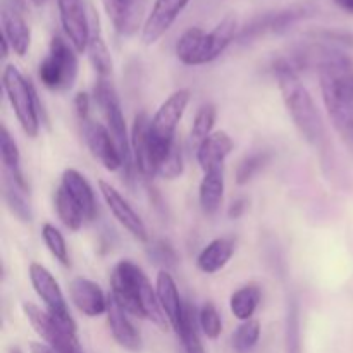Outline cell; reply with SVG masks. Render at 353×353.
<instances>
[{"instance_id":"obj_1","label":"cell","mask_w":353,"mask_h":353,"mask_svg":"<svg viewBox=\"0 0 353 353\" xmlns=\"http://www.w3.org/2000/svg\"><path fill=\"white\" fill-rule=\"evenodd\" d=\"M317 72L327 116L353 152V59L331 47Z\"/></svg>"},{"instance_id":"obj_2","label":"cell","mask_w":353,"mask_h":353,"mask_svg":"<svg viewBox=\"0 0 353 353\" xmlns=\"http://www.w3.org/2000/svg\"><path fill=\"white\" fill-rule=\"evenodd\" d=\"M110 296L114 302L137 319H147L168 330L169 321L162 312L157 292L140 265L131 261H121L110 274Z\"/></svg>"},{"instance_id":"obj_3","label":"cell","mask_w":353,"mask_h":353,"mask_svg":"<svg viewBox=\"0 0 353 353\" xmlns=\"http://www.w3.org/2000/svg\"><path fill=\"white\" fill-rule=\"evenodd\" d=\"M272 72L278 81L286 110L292 116L296 130L310 145H314L316 148H323L326 143L323 117H321V112L317 110L309 90L300 81L295 65L288 57H281L272 64Z\"/></svg>"},{"instance_id":"obj_4","label":"cell","mask_w":353,"mask_h":353,"mask_svg":"<svg viewBox=\"0 0 353 353\" xmlns=\"http://www.w3.org/2000/svg\"><path fill=\"white\" fill-rule=\"evenodd\" d=\"M93 99L105 119V126L109 128L110 134L119 147L121 155L124 159V176H126L128 183H131L133 171H137L133 162V152H131V134L128 133L119 95L109 78H99L95 88H93Z\"/></svg>"},{"instance_id":"obj_5","label":"cell","mask_w":353,"mask_h":353,"mask_svg":"<svg viewBox=\"0 0 353 353\" xmlns=\"http://www.w3.org/2000/svg\"><path fill=\"white\" fill-rule=\"evenodd\" d=\"M2 85L7 93L10 107L28 137L34 138L40 131V100L30 79L14 64L6 65L2 74Z\"/></svg>"},{"instance_id":"obj_6","label":"cell","mask_w":353,"mask_h":353,"mask_svg":"<svg viewBox=\"0 0 353 353\" xmlns=\"http://www.w3.org/2000/svg\"><path fill=\"white\" fill-rule=\"evenodd\" d=\"M71 41L62 37H54L48 47V54L38 68V78L45 88L52 92H68L74 86L78 78V55Z\"/></svg>"},{"instance_id":"obj_7","label":"cell","mask_w":353,"mask_h":353,"mask_svg":"<svg viewBox=\"0 0 353 353\" xmlns=\"http://www.w3.org/2000/svg\"><path fill=\"white\" fill-rule=\"evenodd\" d=\"M190 99H192L190 90H178L159 107L155 116L150 119V134L152 141H154L157 168L162 159L171 150L172 145L176 143V128L185 116Z\"/></svg>"},{"instance_id":"obj_8","label":"cell","mask_w":353,"mask_h":353,"mask_svg":"<svg viewBox=\"0 0 353 353\" xmlns=\"http://www.w3.org/2000/svg\"><path fill=\"white\" fill-rule=\"evenodd\" d=\"M30 279L31 285H33L34 293H37L38 299L43 302L45 310H47L50 316H54L59 323L64 324V326L76 330V324L74 321H72L71 314H69L68 303H65L64 293H62L61 286H59L54 274H52L45 265L33 262V264L30 265Z\"/></svg>"},{"instance_id":"obj_9","label":"cell","mask_w":353,"mask_h":353,"mask_svg":"<svg viewBox=\"0 0 353 353\" xmlns=\"http://www.w3.org/2000/svg\"><path fill=\"white\" fill-rule=\"evenodd\" d=\"M79 124H81L83 138H85L93 157L107 171H119V169H124V159L121 155L116 140L110 134L109 128L105 124L99 123V121H93L92 117Z\"/></svg>"},{"instance_id":"obj_10","label":"cell","mask_w":353,"mask_h":353,"mask_svg":"<svg viewBox=\"0 0 353 353\" xmlns=\"http://www.w3.org/2000/svg\"><path fill=\"white\" fill-rule=\"evenodd\" d=\"M61 17L62 30L78 52H86L92 31V21L88 19L83 0H55Z\"/></svg>"},{"instance_id":"obj_11","label":"cell","mask_w":353,"mask_h":353,"mask_svg":"<svg viewBox=\"0 0 353 353\" xmlns=\"http://www.w3.org/2000/svg\"><path fill=\"white\" fill-rule=\"evenodd\" d=\"M131 152H133L137 172H140L147 179L157 176V162H155L154 141H152L150 134V119L145 112L134 117L133 128H131Z\"/></svg>"},{"instance_id":"obj_12","label":"cell","mask_w":353,"mask_h":353,"mask_svg":"<svg viewBox=\"0 0 353 353\" xmlns=\"http://www.w3.org/2000/svg\"><path fill=\"white\" fill-rule=\"evenodd\" d=\"M99 190L100 193H102L103 202L107 203V207H109L112 216L117 219V223H119L128 233L133 234L137 240L148 241L147 226H145L143 219L138 216L137 210L130 205V202H128L110 183L103 181V179L99 181Z\"/></svg>"},{"instance_id":"obj_13","label":"cell","mask_w":353,"mask_h":353,"mask_svg":"<svg viewBox=\"0 0 353 353\" xmlns=\"http://www.w3.org/2000/svg\"><path fill=\"white\" fill-rule=\"evenodd\" d=\"M188 3L190 0H155L141 28V41L145 45H154L161 40Z\"/></svg>"},{"instance_id":"obj_14","label":"cell","mask_w":353,"mask_h":353,"mask_svg":"<svg viewBox=\"0 0 353 353\" xmlns=\"http://www.w3.org/2000/svg\"><path fill=\"white\" fill-rule=\"evenodd\" d=\"M103 7L121 37H133L141 26L147 0H103Z\"/></svg>"},{"instance_id":"obj_15","label":"cell","mask_w":353,"mask_h":353,"mask_svg":"<svg viewBox=\"0 0 353 353\" xmlns=\"http://www.w3.org/2000/svg\"><path fill=\"white\" fill-rule=\"evenodd\" d=\"M155 292H157L159 303H161L162 312L165 314L169 321V326L176 331V334L181 333L183 324H185L186 303L179 296L178 286L171 272L161 269L155 279Z\"/></svg>"},{"instance_id":"obj_16","label":"cell","mask_w":353,"mask_h":353,"mask_svg":"<svg viewBox=\"0 0 353 353\" xmlns=\"http://www.w3.org/2000/svg\"><path fill=\"white\" fill-rule=\"evenodd\" d=\"M305 7H292V9L264 14L262 17L252 21L247 28H243L238 40H240V43H247V41L255 40V38L262 37L265 33H283L292 24H295L296 21L305 17Z\"/></svg>"},{"instance_id":"obj_17","label":"cell","mask_w":353,"mask_h":353,"mask_svg":"<svg viewBox=\"0 0 353 353\" xmlns=\"http://www.w3.org/2000/svg\"><path fill=\"white\" fill-rule=\"evenodd\" d=\"M69 295L76 309L86 317H100L107 314L109 299L95 281L86 278H74L69 283Z\"/></svg>"},{"instance_id":"obj_18","label":"cell","mask_w":353,"mask_h":353,"mask_svg":"<svg viewBox=\"0 0 353 353\" xmlns=\"http://www.w3.org/2000/svg\"><path fill=\"white\" fill-rule=\"evenodd\" d=\"M62 188L69 193L76 205L81 210L85 221H93L97 216V202L95 193L90 186L88 179L76 169H65L62 172Z\"/></svg>"},{"instance_id":"obj_19","label":"cell","mask_w":353,"mask_h":353,"mask_svg":"<svg viewBox=\"0 0 353 353\" xmlns=\"http://www.w3.org/2000/svg\"><path fill=\"white\" fill-rule=\"evenodd\" d=\"M107 323L112 333V338L117 341L119 347L128 352L141 350V336L130 321L128 314L114 302L112 296H109V309H107Z\"/></svg>"},{"instance_id":"obj_20","label":"cell","mask_w":353,"mask_h":353,"mask_svg":"<svg viewBox=\"0 0 353 353\" xmlns=\"http://www.w3.org/2000/svg\"><path fill=\"white\" fill-rule=\"evenodd\" d=\"M233 148L234 143L226 131H214L196 148V161L205 172L217 165H224V161L233 152Z\"/></svg>"},{"instance_id":"obj_21","label":"cell","mask_w":353,"mask_h":353,"mask_svg":"<svg viewBox=\"0 0 353 353\" xmlns=\"http://www.w3.org/2000/svg\"><path fill=\"white\" fill-rule=\"evenodd\" d=\"M2 34L9 40L10 48L17 55L23 57L26 54L31 43L30 26L24 21L21 10L7 3L2 7Z\"/></svg>"},{"instance_id":"obj_22","label":"cell","mask_w":353,"mask_h":353,"mask_svg":"<svg viewBox=\"0 0 353 353\" xmlns=\"http://www.w3.org/2000/svg\"><path fill=\"white\" fill-rule=\"evenodd\" d=\"M224 199V165L209 169L203 172L199 188V202L203 214L212 216L219 210Z\"/></svg>"},{"instance_id":"obj_23","label":"cell","mask_w":353,"mask_h":353,"mask_svg":"<svg viewBox=\"0 0 353 353\" xmlns=\"http://www.w3.org/2000/svg\"><path fill=\"white\" fill-rule=\"evenodd\" d=\"M238 21L234 16H226L212 31L205 34V47H203V65L216 61L236 38Z\"/></svg>"},{"instance_id":"obj_24","label":"cell","mask_w":353,"mask_h":353,"mask_svg":"<svg viewBox=\"0 0 353 353\" xmlns=\"http://www.w3.org/2000/svg\"><path fill=\"white\" fill-rule=\"evenodd\" d=\"M233 254L234 241L231 238H216L200 252L196 265L205 274H216L231 261Z\"/></svg>"},{"instance_id":"obj_25","label":"cell","mask_w":353,"mask_h":353,"mask_svg":"<svg viewBox=\"0 0 353 353\" xmlns=\"http://www.w3.org/2000/svg\"><path fill=\"white\" fill-rule=\"evenodd\" d=\"M92 31H90L88 47H86L88 59L99 78H110V74H112V57H110L109 47H107L102 31H100L99 19L97 17H92Z\"/></svg>"},{"instance_id":"obj_26","label":"cell","mask_w":353,"mask_h":353,"mask_svg":"<svg viewBox=\"0 0 353 353\" xmlns=\"http://www.w3.org/2000/svg\"><path fill=\"white\" fill-rule=\"evenodd\" d=\"M205 31L200 28H190L179 37L176 43V55L185 65H203V47Z\"/></svg>"},{"instance_id":"obj_27","label":"cell","mask_w":353,"mask_h":353,"mask_svg":"<svg viewBox=\"0 0 353 353\" xmlns=\"http://www.w3.org/2000/svg\"><path fill=\"white\" fill-rule=\"evenodd\" d=\"M0 155H2L3 174L9 176L10 179H14L21 188L28 190L24 176L23 172H21V155L19 150H17V143L14 141V138L10 137V133L7 131L6 126H2V131H0Z\"/></svg>"},{"instance_id":"obj_28","label":"cell","mask_w":353,"mask_h":353,"mask_svg":"<svg viewBox=\"0 0 353 353\" xmlns=\"http://www.w3.org/2000/svg\"><path fill=\"white\" fill-rule=\"evenodd\" d=\"M261 300H262V292L257 285L241 286L240 290H236V292L231 295V300H230L231 314H233L238 321H241V323L254 319V314L255 310H257Z\"/></svg>"},{"instance_id":"obj_29","label":"cell","mask_w":353,"mask_h":353,"mask_svg":"<svg viewBox=\"0 0 353 353\" xmlns=\"http://www.w3.org/2000/svg\"><path fill=\"white\" fill-rule=\"evenodd\" d=\"M28 190L21 188L14 179L3 174V200H6L7 207L10 212L23 223H31L33 219V212H31L30 202L26 200Z\"/></svg>"},{"instance_id":"obj_30","label":"cell","mask_w":353,"mask_h":353,"mask_svg":"<svg viewBox=\"0 0 353 353\" xmlns=\"http://www.w3.org/2000/svg\"><path fill=\"white\" fill-rule=\"evenodd\" d=\"M54 205H55V210H57L59 219H61V223L64 224L68 230L78 231L79 228H81L85 217H83L81 210H79V207L76 205L74 200L69 196V193L65 192L62 186H59L57 192H55Z\"/></svg>"},{"instance_id":"obj_31","label":"cell","mask_w":353,"mask_h":353,"mask_svg":"<svg viewBox=\"0 0 353 353\" xmlns=\"http://www.w3.org/2000/svg\"><path fill=\"white\" fill-rule=\"evenodd\" d=\"M271 159H272V152L269 150L254 152V154L241 159L240 164H238L236 168V176H234L238 185L240 186L248 185V183H250L252 179H254L255 176H257L259 172H261L262 169L271 162Z\"/></svg>"},{"instance_id":"obj_32","label":"cell","mask_w":353,"mask_h":353,"mask_svg":"<svg viewBox=\"0 0 353 353\" xmlns=\"http://www.w3.org/2000/svg\"><path fill=\"white\" fill-rule=\"evenodd\" d=\"M259 340H261V323L257 319H250L236 327L231 338V345L234 353H250L257 347Z\"/></svg>"},{"instance_id":"obj_33","label":"cell","mask_w":353,"mask_h":353,"mask_svg":"<svg viewBox=\"0 0 353 353\" xmlns=\"http://www.w3.org/2000/svg\"><path fill=\"white\" fill-rule=\"evenodd\" d=\"M199 316L195 314V307L186 303V314H185V324H183L181 333L178 334L183 341V348L185 353H207L203 348L202 341L199 336Z\"/></svg>"},{"instance_id":"obj_34","label":"cell","mask_w":353,"mask_h":353,"mask_svg":"<svg viewBox=\"0 0 353 353\" xmlns=\"http://www.w3.org/2000/svg\"><path fill=\"white\" fill-rule=\"evenodd\" d=\"M286 352L302 353V334H300V307L295 299L288 303L286 314Z\"/></svg>"},{"instance_id":"obj_35","label":"cell","mask_w":353,"mask_h":353,"mask_svg":"<svg viewBox=\"0 0 353 353\" xmlns=\"http://www.w3.org/2000/svg\"><path fill=\"white\" fill-rule=\"evenodd\" d=\"M41 238L45 241V247L48 248L52 255L55 257V261L61 262L62 265L68 268L69 265V252L68 245H65L64 236H62L61 231L50 223H45L43 228H41Z\"/></svg>"},{"instance_id":"obj_36","label":"cell","mask_w":353,"mask_h":353,"mask_svg":"<svg viewBox=\"0 0 353 353\" xmlns=\"http://www.w3.org/2000/svg\"><path fill=\"white\" fill-rule=\"evenodd\" d=\"M217 110L212 103H205L199 109L192 126V140L196 143H202L207 137L214 133V124H216Z\"/></svg>"},{"instance_id":"obj_37","label":"cell","mask_w":353,"mask_h":353,"mask_svg":"<svg viewBox=\"0 0 353 353\" xmlns=\"http://www.w3.org/2000/svg\"><path fill=\"white\" fill-rule=\"evenodd\" d=\"M199 326L209 340H217L223 333V319L212 302H205L199 310Z\"/></svg>"},{"instance_id":"obj_38","label":"cell","mask_w":353,"mask_h":353,"mask_svg":"<svg viewBox=\"0 0 353 353\" xmlns=\"http://www.w3.org/2000/svg\"><path fill=\"white\" fill-rule=\"evenodd\" d=\"M148 257L154 261L155 265H159L164 271L176 268L179 261L178 252H176V248L168 240H155L148 247Z\"/></svg>"},{"instance_id":"obj_39","label":"cell","mask_w":353,"mask_h":353,"mask_svg":"<svg viewBox=\"0 0 353 353\" xmlns=\"http://www.w3.org/2000/svg\"><path fill=\"white\" fill-rule=\"evenodd\" d=\"M183 171H185V164H183L181 145L176 141L171 150L168 152V155L159 164L157 176L164 179H176L183 174Z\"/></svg>"},{"instance_id":"obj_40","label":"cell","mask_w":353,"mask_h":353,"mask_svg":"<svg viewBox=\"0 0 353 353\" xmlns=\"http://www.w3.org/2000/svg\"><path fill=\"white\" fill-rule=\"evenodd\" d=\"M316 37L323 38V40L331 41V43L341 45V47H348L353 48V33L350 31H343V30H321L316 31Z\"/></svg>"},{"instance_id":"obj_41","label":"cell","mask_w":353,"mask_h":353,"mask_svg":"<svg viewBox=\"0 0 353 353\" xmlns=\"http://www.w3.org/2000/svg\"><path fill=\"white\" fill-rule=\"evenodd\" d=\"M90 107H92V99H90L88 93L79 92L78 95L74 97V110L79 123L90 119Z\"/></svg>"},{"instance_id":"obj_42","label":"cell","mask_w":353,"mask_h":353,"mask_svg":"<svg viewBox=\"0 0 353 353\" xmlns=\"http://www.w3.org/2000/svg\"><path fill=\"white\" fill-rule=\"evenodd\" d=\"M247 200L245 199H236L233 203L230 205V209H228V217L230 219H240L241 216L245 214V210H247Z\"/></svg>"},{"instance_id":"obj_43","label":"cell","mask_w":353,"mask_h":353,"mask_svg":"<svg viewBox=\"0 0 353 353\" xmlns=\"http://www.w3.org/2000/svg\"><path fill=\"white\" fill-rule=\"evenodd\" d=\"M30 352L31 353H57L54 348L48 347L47 343H38V341L30 343Z\"/></svg>"},{"instance_id":"obj_44","label":"cell","mask_w":353,"mask_h":353,"mask_svg":"<svg viewBox=\"0 0 353 353\" xmlns=\"http://www.w3.org/2000/svg\"><path fill=\"white\" fill-rule=\"evenodd\" d=\"M333 2L336 3L340 9H343V10H347V12L353 14V0H333Z\"/></svg>"},{"instance_id":"obj_45","label":"cell","mask_w":353,"mask_h":353,"mask_svg":"<svg viewBox=\"0 0 353 353\" xmlns=\"http://www.w3.org/2000/svg\"><path fill=\"white\" fill-rule=\"evenodd\" d=\"M0 43H2V59H6L7 55H9L10 43H9V40H7V38L3 37V34H2V38H0Z\"/></svg>"},{"instance_id":"obj_46","label":"cell","mask_w":353,"mask_h":353,"mask_svg":"<svg viewBox=\"0 0 353 353\" xmlns=\"http://www.w3.org/2000/svg\"><path fill=\"white\" fill-rule=\"evenodd\" d=\"M10 6L16 7V9L23 10L24 9V0H10Z\"/></svg>"},{"instance_id":"obj_47","label":"cell","mask_w":353,"mask_h":353,"mask_svg":"<svg viewBox=\"0 0 353 353\" xmlns=\"http://www.w3.org/2000/svg\"><path fill=\"white\" fill-rule=\"evenodd\" d=\"M30 2L33 3V6L41 7V6H45V2H47V0H30Z\"/></svg>"},{"instance_id":"obj_48","label":"cell","mask_w":353,"mask_h":353,"mask_svg":"<svg viewBox=\"0 0 353 353\" xmlns=\"http://www.w3.org/2000/svg\"><path fill=\"white\" fill-rule=\"evenodd\" d=\"M7 353H23V350H21L19 347H12V348H9V352Z\"/></svg>"}]
</instances>
